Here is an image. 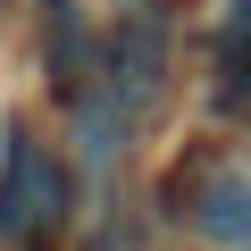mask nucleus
Here are the masks:
<instances>
[{
	"label": "nucleus",
	"instance_id": "1",
	"mask_svg": "<svg viewBox=\"0 0 251 251\" xmlns=\"http://www.w3.org/2000/svg\"><path fill=\"white\" fill-rule=\"evenodd\" d=\"M59 226H67V168H59L34 134H17L9 159H0V234L42 251Z\"/></svg>",
	"mask_w": 251,
	"mask_h": 251
},
{
	"label": "nucleus",
	"instance_id": "2",
	"mask_svg": "<svg viewBox=\"0 0 251 251\" xmlns=\"http://www.w3.org/2000/svg\"><path fill=\"white\" fill-rule=\"evenodd\" d=\"M109 75L126 84V100H134V109L159 92V75H168V17H159V9H134V17L117 25V42H109Z\"/></svg>",
	"mask_w": 251,
	"mask_h": 251
},
{
	"label": "nucleus",
	"instance_id": "3",
	"mask_svg": "<svg viewBox=\"0 0 251 251\" xmlns=\"http://www.w3.org/2000/svg\"><path fill=\"white\" fill-rule=\"evenodd\" d=\"M193 226L209 243H226V251H251V184L243 176H209L193 193Z\"/></svg>",
	"mask_w": 251,
	"mask_h": 251
}]
</instances>
